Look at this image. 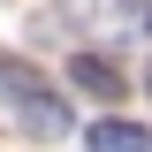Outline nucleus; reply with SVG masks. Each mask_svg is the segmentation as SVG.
<instances>
[{
    "instance_id": "obj_4",
    "label": "nucleus",
    "mask_w": 152,
    "mask_h": 152,
    "mask_svg": "<svg viewBox=\"0 0 152 152\" xmlns=\"http://www.w3.org/2000/svg\"><path fill=\"white\" fill-rule=\"evenodd\" d=\"M69 84L91 91V99H122V76H114V61H99V53H76L69 61Z\"/></svg>"
},
{
    "instance_id": "obj_1",
    "label": "nucleus",
    "mask_w": 152,
    "mask_h": 152,
    "mask_svg": "<svg viewBox=\"0 0 152 152\" xmlns=\"http://www.w3.org/2000/svg\"><path fill=\"white\" fill-rule=\"evenodd\" d=\"M0 107L15 114L31 137H69V107H61V91L38 84L23 61H0Z\"/></svg>"
},
{
    "instance_id": "obj_5",
    "label": "nucleus",
    "mask_w": 152,
    "mask_h": 152,
    "mask_svg": "<svg viewBox=\"0 0 152 152\" xmlns=\"http://www.w3.org/2000/svg\"><path fill=\"white\" fill-rule=\"evenodd\" d=\"M145 84H152V76H145Z\"/></svg>"
},
{
    "instance_id": "obj_3",
    "label": "nucleus",
    "mask_w": 152,
    "mask_h": 152,
    "mask_svg": "<svg viewBox=\"0 0 152 152\" xmlns=\"http://www.w3.org/2000/svg\"><path fill=\"white\" fill-rule=\"evenodd\" d=\"M84 152H152V137L137 129V122H114V114H99L91 129H84Z\"/></svg>"
},
{
    "instance_id": "obj_2",
    "label": "nucleus",
    "mask_w": 152,
    "mask_h": 152,
    "mask_svg": "<svg viewBox=\"0 0 152 152\" xmlns=\"http://www.w3.org/2000/svg\"><path fill=\"white\" fill-rule=\"evenodd\" d=\"M107 38H152V0H91Z\"/></svg>"
}]
</instances>
